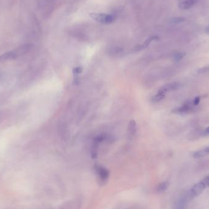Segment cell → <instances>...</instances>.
I'll use <instances>...</instances> for the list:
<instances>
[{
    "instance_id": "obj_1",
    "label": "cell",
    "mask_w": 209,
    "mask_h": 209,
    "mask_svg": "<svg viewBox=\"0 0 209 209\" xmlns=\"http://www.w3.org/2000/svg\"><path fill=\"white\" fill-rule=\"evenodd\" d=\"M31 45L30 44H25L20 46L18 48L15 50L7 52L2 55L0 56V62L3 61L8 60V59H16L20 56L26 54L28 51L30 50L31 49Z\"/></svg>"
},
{
    "instance_id": "obj_2",
    "label": "cell",
    "mask_w": 209,
    "mask_h": 209,
    "mask_svg": "<svg viewBox=\"0 0 209 209\" xmlns=\"http://www.w3.org/2000/svg\"><path fill=\"white\" fill-rule=\"evenodd\" d=\"M89 16L96 22L103 24L112 23L116 20V17L113 15L103 13L93 12L89 13Z\"/></svg>"
},
{
    "instance_id": "obj_3",
    "label": "cell",
    "mask_w": 209,
    "mask_h": 209,
    "mask_svg": "<svg viewBox=\"0 0 209 209\" xmlns=\"http://www.w3.org/2000/svg\"><path fill=\"white\" fill-rule=\"evenodd\" d=\"M194 107H195L193 106L192 102H187L185 104H182V106L178 107L172 110V112L173 113L178 114H185L191 113L195 111V108Z\"/></svg>"
},
{
    "instance_id": "obj_4",
    "label": "cell",
    "mask_w": 209,
    "mask_h": 209,
    "mask_svg": "<svg viewBox=\"0 0 209 209\" xmlns=\"http://www.w3.org/2000/svg\"><path fill=\"white\" fill-rule=\"evenodd\" d=\"M181 83L178 82H172V83H169L168 84H166L164 86H163L159 90L158 93H163L166 94V93L169 91H175L178 89L179 87H181Z\"/></svg>"
},
{
    "instance_id": "obj_5",
    "label": "cell",
    "mask_w": 209,
    "mask_h": 209,
    "mask_svg": "<svg viewBox=\"0 0 209 209\" xmlns=\"http://www.w3.org/2000/svg\"><path fill=\"white\" fill-rule=\"evenodd\" d=\"M205 188L206 186L205 184L202 181H201L192 187V188L191 189V193L193 196H198L203 193Z\"/></svg>"
},
{
    "instance_id": "obj_6",
    "label": "cell",
    "mask_w": 209,
    "mask_h": 209,
    "mask_svg": "<svg viewBox=\"0 0 209 209\" xmlns=\"http://www.w3.org/2000/svg\"><path fill=\"white\" fill-rule=\"evenodd\" d=\"M96 171L102 181H105L108 179L110 172L105 168H103L101 166H96Z\"/></svg>"
},
{
    "instance_id": "obj_7",
    "label": "cell",
    "mask_w": 209,
    "mask_h": 209,
    "mask_svg": "<svg viewBox=\"0 0 209 209\" xmlns=\"http://www.w3.org/2000/svg\"><path fill=\"white\" fill-rule=\"evenodd\" d=\"M158 37H157V36H151L150 37H149L144 42V43H143L142 45H140V46H137L135 49H134V50H135V52H138V51H141L143 49H145L146 48H147L149 45H150V43H151V42L154 40H156V39H158Z\"/></svg>"
},
{
    "instance_id": "obj_8",
    "label": "cell",
    "mask_w": 209,
    "mask_h": 209,
    "mask_svg": "<svg viewBox=\"0 0 209 209\" xmlns=\"http://www.w3.org/2000/svg\"><path fill=\"white\" fill-rule=\"evenodd\" d=\"M209 155V147L200 149L193 154V157L195 158H201Z\"/></svg>"
},
{
    "instance_id": "obj_9",
    "label": "cell",
    "mask_w": 209,
    "mask_h": 209,
    "mask_svg": "<svg viewBox=\"0 0 209 209\" xmlns=\"http://www.w3.org/2000/svg\"><path fill=\"white\" fill-rule=\"evenodd\" d=\"M137 124L136 122L132 120L130 122V123L128 124V137L131 138L133 137V136L135 135V133L137 132Z\"/></svg>"
},
{
    "instance_id": "obj_10",
    "label": "cell",
    "mask_w": 209,
    "mask_h": 209,
    "mask_svg": "<svg viewBox=\"0 0 209 209\" xmlns=\"http://www.w3.org/2000/svg\"><path fill=\"white\" fill-rule=\"evenodd\" d=\"M195 0H185V1L179 3L178 6L182 9H188L192 7L195 4Z\"/></svg>"
},
{
    "instance_id": "obj_11",
    "label": "cell",
    "mask_w": 209,
    "mask_h": 209,
    "mask_svg": "<svg viewBox=\"0 0 209 209\" xmlns=\"http://www.w3.org/2000/svg\"><path fill=\"white\" fill-rule=\"evenodd\" d=\"M169 187V182L168 181L162 182L160 183L156 187V190L158 193H162L165 191Z\"/></svg>"
},
{
    "instance_id": "obj_12",
    "label": "cell",
    "mask_w": 209,
    "mask_h": 209,
    "mask_svg": "<svg viewBox=\"0 0 209 209\" xmlns=\"http://www.w3.org/2000/svg\"><path fill=\"white\" fill-rule=\"evenodd\" d=\"M165 94H163V93H158L155 95L154 96H153L151 99V101L152 102H154V103H157V102H160L161 100H162L164 98H165Z\"/></svg>"
},
{
    "instance_id": "obj_13",
    "label": "cell",
    "mask_w": 209,
    "mask_h": 209,
    "mask_svg": "<svg viewBox=\"0 0 209 209\" xmlns=\"http://www.w3.org/2000/svg\"><path fill=\"white\" fill-rule=\"evenodd\" d=\"M187 55V53L185 52H178L176 53L174 56V60L176 61H181L182 59L185 57Z\"/></svg>"
},
{
    "instance_id": "obj_14",
    "label": "cell",
    "mask_w": 209,
    "mask_h": 209,
    "mask_svg": "<svg viewBox=\"0 0 209 209\" xmlns=\"http://www.w3.org/2000/svg\"><path fill=\"white\" fill-rule=\"evenodd\" d=\"M197 72L199 74L209 73V66H205V67L200 68L197 70Z\"/></svg>"
},
{
    "instance_id": "obj_15",
    "label": "cell",
    "mask_w": 209,
    "mask_h": 209,
    "mask_svg": "<svg viewBox=\"0 0 209 209\" xmlns=\"http://www.w3.org/2000/svg\"><path fill=\"white\" fill-rule=\"evenodd\" d=\"M200 102H201V97L200 96H197V97H196L195 99H193V100L192 102V103L193 104V106L196 107L200 103Z\"/></svg>"
},
{
    "instance_id": "obj_16",
    "label": "cell",
    "mask_w": 209,
    "mask_h": 209,
    "mask_svg": "<svg viewBox=\"0 0 209 209\" xmlns=\"http://www.w3.org/2000/svg\"><path fill=\"white\" fill-rule=\"evenodd\" d=\"M82 72H83V69L80 67H75L73 69V72L74 74H75V75L79 74V73H81Z\"/></svg>"
},
{
    "instance_id": "obj_17",
    "label": "cell",
    "mask_w": 209,
    "mask_h": 209,
    "mask_svg": "<svg viewBox=\"0 0 209 209\" xmlns=\"http://www.w3.org/2000/svg\"><path fill=\"white\" fill-rule=\"evenodd\" d=\"M185 20V19L184 18H175L172 20V22L174 23H179L184 22Z\"/></svg>"
},
{
    "instance_id": "obj_18",
    "label": "cell",
    "mask_w": 209,
    "mask_h": 209,
    "mask_svg": "<svg viewBox=\"0 0 209 209\" xmlns=\"http://www.w3.org/2000/svg\"><path fill=\"white\" fill-rule=\"evenodd\" d=\"M202 181L205 184L206 187H209V175L205 177Z\"/></svg>"
},
{
    "instance_id": "obj_19",
    "label": "cell",
    "mask_w": 209,
    "mask_h": 209,
    "mask_svg": "<svg viewBox=\"0 0 209 209\" xmlns=\"http://www.w3.org/2000/svg\"><path fill=\"white\" fill-rule=\"evenodd\" d=\"M204 133H205V134H206V135H209V127H207L205 129Z\"/></svg>"
},
{
    "instance_id": "obj_20",
    "label": "cell",
    "mask_w": 209,
    "mask_h": 209,
    "mask_svg": "<svg viewBox=\"0 0 209 209\" xmlns=\"http://www.w3.org/2000/svg\"><path fill=\"white\" fill-rule=\"evenodd\" d=\"M205 32H206L207 34H209V25L206 28V29H205Z\"/></svg>"
}]
</instances>
